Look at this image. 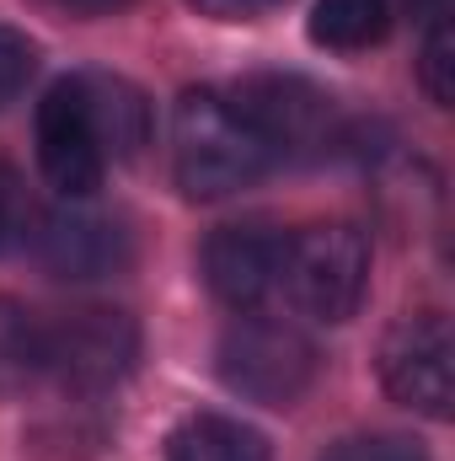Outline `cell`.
I'll use <instances>...</instances> for the list:
<instances>
[{
  "instance_id": "6da1fadb",
  "label": "cell",
  "mask_w": 455,
  "mask_h": 461,
  "mask_svg": "<svg viewBox=\"0 0 455 461\" xmlns=\"http://www.w3.org/2000/svg\"><path fill=\"white\" fill-rule=\"evenodd\" d=\"M273 167L268 145L257 140V129L236 113L226 92H183L172 108V177L188 199L215 204L241 188H252L263 172Z\"/></svg>"
},
{
  "instance_id": "7a4b0ae2",
  "label": "cell",
  "mask_w": 455,
  "mask_h": 461,
  "mask_svg": "<svg viewBox=\"0 0 455 461\" xmlns=\"http://www.w3.org/2000/svg\"><path fill=\"white\" fill-rule=\"evenodd\" d=\"M215 370H220L226 392L257 402V408H295L317 386L322 354L295 322H279V317H263V312H241L220 333Z\"/></svg>"
},
{
  "instance_id": "3957f363",
  "label": "cell",
  "mask_w": 455,
  "mask_h": 461,
  "mask_svg": "<svg viewBox=\"0 0 455 461\" xmlns=\"http://www.w3.org/2000/svg\"><path fill=\"white\" fill-rule=\"evenodd\" d=\"M370 290V236L353 221L290 230L284 252V301L317 322H348Z\"/></svg>"
},
{
  "instance_id": "277c9868",
  "label": "cell",
  "mask_w": 455,
  "mask_h": 461,
  "mask_svg": "<svg viewBox=\"0 0 455 461\" xmlns=\"http://www.w3.org/2000/svg\"><path fill=\"white\" fill-rule=\"evenodd\" d=\"M226 97L236 103V113L257 129V140L268 145L273 161L327 156L348 140L338 103L306 76H246Z\"/></svg>"
},
{
  "instance_id": "5b68a950",
  "label": "cell",
  "mask_w": 455,
  "mask_h": 461,
  "mask_svg": "<svg viewBox=\"0 0 455 461\" xmlns=\"http://www.w3.org/2000/svg\"><path fill=\"white\" fill-rule=\"evenodd\" d=\"M139 359V322L118 306H76L49 322L43 381L76 397L113 392Z\"/></svg>"
},
{
  "instance_id": "8992f818",
  "label": "cell",
  "mask_w": 455,
  "mask_h": 461,
  "mask_svg": "<svg viewBox=\"0 0 455 461\" xmlns=\"http://www.w3.org/2000/svg\"><path fill=\"white\" fill-rule=\"evenodd\" d=\"M27 247L54 279H70V285L113 279L134 263V230L123 226V215L97 210L92 199H65L54 215L32 221Z\"/></svg>"
},
{
  "instance_id": "52a82bcc",
  "label": "cell",
  "mask_w": 455,
  "mask_h": 461,
  "mask_svg": "<svg viewBox=\"0 0 455 461\" xmlns=\"http://www.w3.org/2000/svg\"><path fill=\"white\" fill-rule=\"evenodd\" d=\"M380 386L429 419H445L455 402L451 370V322L445 312H407L380 339Z\"/></svg>"
},
{
  "instance_id": "ba28073f",
  "label": "cell",
  "mask_w": 455,
  "mask_h": 461,
  "mask_svg": "<svg viewBox=\"0 0 455 461\" xmlns=\"http://www.w3.org/2000/svg\"><path fill=\"white\" fill-rule=\"evenodd\" d=\"M284 252H290V230H279L273 221L220 226L210 230V241L199 252L204 285L230 312H263L284 290Z\"/></svg>"
},
{
  "instance_id": "9c48e42d",
  "label": "cell",
  "mask_w": 455,
  "mask_h": 461,
  "mask_svg": "<svg viewBox=\"0 0 455 461\" xmlns=\"http://www.w3.org/2000/svg\"><path fill=\"white\" fill-rule=\"evenodd\" d=\"M38 167L65 199H92L108 177V150L86 108L81 76H65L38 103Z\"/></svg>"
},
{
  "instance_id": "30bf717a",
  "label": "cell",
  "mask_w": 455,
  "mask_h": 461,
  "mask_svg": "<svg viewBox=\"0 0 455 461\" xmlns=\"http://www.w3.org/2000/svg\"><path fill=\"white\" fill-rule=\"evenodd\" d=\"M81 76V92H86V108H92V123H97V140L108 150V167L118 161H134L145 145H150V129H156V113H150V97L123 81L113 70H76Z\"/></svg>"
},
{
  "instance_id": "8fae6325",
  "label": "cell",
  "mask_w": 455,
  "mask_h": 461,
  "mask_svg": "<svg viewBox=\"0 0 455 461\" xmlns=\"http://www.w3.org/2000/svg\"><path fill=\"white\" fill-rule=\"evenodd\" d=\"M166 461H273L268 440L230 413H188L166 435Z\"/></svg>"
},
{
  "instance_id": "7c38bea8",
  "label": "cell",
  "mask_w": 455,
  "mask_h": 461,
  "mask_svg": "<svg viewBox=\"0 0 455 461\" xmlns=\"http://www.w3.org/2000/svg\"><path fill=\"white\" fill-rule=\"evenodd\" d=\"M43 359H49V322L32 306L0 295V397L43 386Z\"/></svg>"
},
{
  "instance_id": "4fadbf2b",
  "label": "cell",
  "mask_w": 455,
  "mask_h": 461,
  "mask_svg": "<svg viewBox=\"0 0 455 461\" xmlns=\"http://www.w3.org/2000/svg\"><path fill=\"white\" fill-rule=\"evenodd\" d=\"M391 32V0H317L311 5V43L333 54L375 49Z\"/></svg>"
},
{
  "instance_id": "5bb4252c",
  "label": "cell",
  "mask_w": 455,
  "mask_h": 461,
  "mask_svg": "<svg viewBox=\"0 0 455 461\" xmlns=\"http://www.w3.org/2000/svg\"><path fill=\"white\" fill-rule=\"evenodd\" d=\"M418 81L434 108H451L455 97V59H451V16L424 22V49H418Z\"/></svg>"
},
{
  "instance_id": "9a60e30c",
  "label": "cell",
  "mask_w": 455,
  "mask_h": 461,
  "mask_svg": "<svg viewBox=\"0 0 455 461\" xmlns=\"http://www.w3.org/2000/svg\"><path fill=\"white\" fill-rule=\"evenodd\" d=\"M32 76H38V43L22 27L0 22V113L32 86Z\"/></svg>"
},
{
  "instance_id": "2e32d148",
  "label": "cell",
  "mask_w": 455,
  "mask_h": 461,
  "mask_svg": "<svg viewBox=\"0 0 455 461\" xmlns=\"http://www.w3.org/2000/svg\"><path fill=\"white\" fill-rule=\"evenodd\" d=\"M32 221H38V210H32V194L22 183V172L11 161H0V258L16 252L32 236Z\"/></svg>"
},
{
  "instance_id": "e0dca14e",
  "label": "cell",
  "mask_w": 455,
  "mask_h": 461,
  "mask_svg": "<svg viewBox=\"0 0 455 461\" xmlns=\"http://www.w3.org/2000/svg\"><path fill=\"white\" fill-rule=\"evenodd\" d=\"M322 461H429L413 435H348Z\"/></svg>"
},
{
  "instance_id": "ac0fdd59",
  "label": "cell",
  "mask_w": 455,
  "mask_h": 461,
  "mask_svg": "<svg viewBox=\"0 0 455 461\" xmlns=\"http://www.w3.org/2000/svg\"><path fill=\"white\" fill-rule=\"evenodd\" d=\"M199 16H215V22H257L268 11H279L284 0H188Z\"/></svg>"
},
{
  "instance_id": "d6986e66",
  "label": "cell",
  "mask_w": 455,
  "mask_h": 461,
  "mask_svg": "<svg viewBox=\"0 0 455 461\" xmlns=\"http://www.w3.org/2000/svg\"><path fill=\"white\" fill-rule=\"evenodd\" d=\"M49 11H65V16H113L129 0H43Z\"/></svg>"
}]
</instances>
